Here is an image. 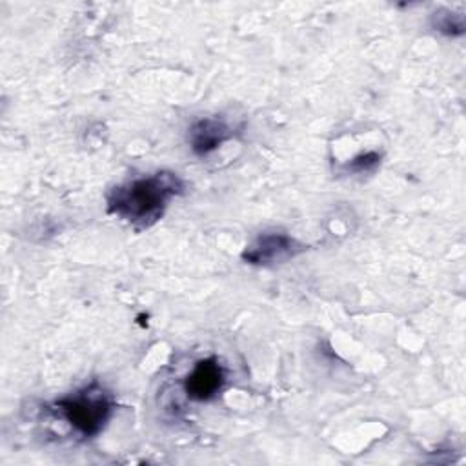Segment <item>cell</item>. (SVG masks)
Returning <instances> with one entry per match:
<instances>
[{
  "label": "cell",
  "mask_w": 466,
  "mask_h": 466,
  "mask_svg": "<svg viewBox=\"0 0 466 466\" xmlns=\"http://www.w3.org/2000/svg\"><path fill=\"white\" fill-rule=\"evenodd\" d=\"M231 127L218 116H206L191 124L187 142L197 157H206L231 138Z\"/></svg>",
  "instance_id": "obj_5"
},
{
  "label": "cell",
  "mask_w": 466,
  "mask_h": 466,
  "mask_svg": "<svg viewBox=\"0 0 466 466\" xmlns=\"http://www.w3.org/2000/svg\"><path fill=\"white\" fill-rule=\"evenodd\" d=\"M306 249L297 238L286 233H262L242 253V258L253 266L284 264Z\"/></svg>",
  "instance_id": "obj_3"
},
{
  "label": "cell",
  "mask_w": 466,
  "mask_h": 466,
  "mask_svg": "<svg viewBox=\"0 0 466 466\" xmlns=\"http://www.w3.org/2000/svg\"><path fill=\"white\" fill-rule=\"evenodd\" d=\"M184 187L177 173L157 171L113 187L106 197V208L109 215L135 229H146L162 218L169 202L182 195Z\"/></svg>",
  "instance_id": "obj_1"
},
{
  "label": "cell",
  "mask_w": 466,
  "mask_h": 466,
  "mask_svg": "<svg viewBox=\"0 0 466 466\" xmlns=\"http://www.w3.org/2000/svg\"><path fill=\"white\" fill-rule=\"evenodd\" d=\"M226 382V371L222 368V364L211 357V359H202L198 360L189 375L186 377L184 388L189 399L193 400H209L213 399L224 386Z\"/></svg>",
  "instance_id": "obj_4"
},
{
  "label": "cell",
  "mask_w": 466,
  "mask_h": 466,
  "mask_svg": "<svg viewBox=\"0 0 466 466\" xmlns=\"http://www.w3.org/2000/svg\"><path fill=\"white\" fill-rule=\"evenodd\" d=\"M51 411L69 424L76 435L89 439L98 435L107 424L113 413V400L104 388L91 384L73 395L58 399L51 406Z\"/></svg>",
  "instance_id": "obj_2"
},
{
  "label": "cell",
  "mask_w": 466,
  "mask_h": 466,
  "mask_svg": "<svg viewBox=\"0 0 466 466\" xmlns=\"http://www.w3.org/2000/svg\"><path fill=\"white\" fill-rule=\"evenodd\" d=\"M435 29L453 36V35H462L464 31V18L462 15H453V13H446V15H435Z\"/></svg>",
  "instance_id": "obj_6"
}]
</instances>
